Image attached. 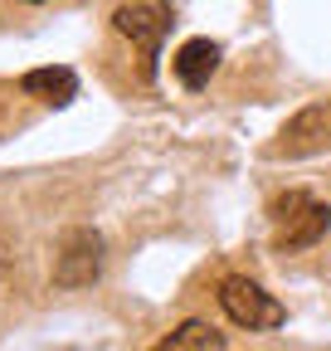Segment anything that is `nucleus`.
Listing matches in <instances>:
<instances>
[{"label":"nucleus","mask_w":331,"mask_h":351,"mask_svg":"<svg viewBox=\"0 0 331 351\" xmlns=\"http://www.w3.org/2000/svg\"><path fill=\"white\" fill-rule=\"evenodd\" d=\"M151 351H224V332H215L210 322H181L171 337H161Z\"/></svg>","instance_id":"8"},{"label":"nucleus","mask_w":331,"mask_h":351,"mask_svg":"<svg viewBox=\"0 0 331 351\" xmlns=\"http://www.w3.org/2000/svg\"><path fill=\"white\" fill-rule=\"evenodd\" d=\"M103 274V234L98 230H68L54 249V283L59 288H88Z\"/></svg>","instance_id":"4"},{"label":"nucleus","mask_w":331,"mask_h":351,"mask_svg":"<svg viewBox=\"0 0 331 351\" xmlns=\"http://www.w3.org/2000/svg\"><path fill=\"white\" fill-rule=\"evenodd\" d=\"M25 5H44V0H25Z\"/></svg>","instance_id":"9"},{"label":"nucleus","mask_w":331,"mask_h":351,"mask_svg":"<svg viewBox=\"0 0 331 351\" xmlns=\"http://www.w3.org/2000/svg\"><path fill=\"white\" fill-rule=\"evenodd\" d=\"M20 88H25L29 98L49 103V108H64V103H73V93H78V73H73V69H29V73L20 78Z\"/></svg>","instance_id":"7"},{"label":"nucleus","mask_w":331,"mask_h":351,"mask_svg":"<svg viewBox=\"0 0 331 351\" xmlns=\"http://www.w3.org/2000/svg\"><path fill=\"white\" fill-rule=\"evenodd\" d=\"M112 25H117V34H127L142 49V73L151 78L156 59H161V39L171 34V25H176V10L166 5V0H127V5H117Z\"/></svg>","instance_id":"2"},{"label":"nucleus","mask_w":331,"mask_h":351,"mask_svg":"<svg viewBox=\"0 0 331 351\" xmlns=\"http://www.w3.org/2000/svg\"><path fill=\"white\" fill-rule=\"evenodd\" d=\"M331 137V108L326 103H312V108H302L293 122L282 127V142L273 147L278 156L287 152V156H307V152H317L321 142Z\"/></svg>","instance_id":"5"},{"label":"nucleus","mask_w":331,"mask_h":351,"mask_svg":"<svg viewBox=\"0 0 331 351\" xmlns=\"http://www.w3.org/2000/svg\"><path fill=\"white\" fill-rule=\"evenodd\" d=\"M171 69L181 78V88L200 93V88L215 78V69H220V44L215 39H185L181 49H176V59H171Z\"/></svg>","instance_id":"6"},{"label":"nucleus","mask_w":331,"mask_h":351,"mask_svg":"<svg viewBox=\"0 0 331 351\" xmlns=\"http://www.w3.org/2000/svg\"><path fill=\"white\" fill-rule=\"evenodd\" d=\"M331 230V205H321L307 191H287L273 200V244L278 249H312Z\"/></svg>","instance_id":"1"},{"label":"nucleus","mask_w":331,"mask_h":351,"mask_svg":"<svg viewBox=\"0 0 331 351\" xmlns=\"http://www.w3.org/2000/svg\"><path fill=\"white\" fill-rule=\"evenodd\" d=\"M220 307H224V317L234 327H248V332H273V327L287 322V307L243 274H229L220 283Z\"/></svg>","instance_id":"3"}]
</instances>
